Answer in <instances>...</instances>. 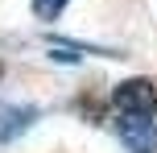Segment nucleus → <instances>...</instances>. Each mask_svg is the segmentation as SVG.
Here are the masks:
<instances>
[{
  "instance_id": "f257e3e1",
  "label": "nucleus",
  "mask_w": 157,
  "mask_h": 153,
  "mask_svg": "<svg viewBox=\"0 0 157 153\" xmlns=\"http://www.w3.org/2000/svg\"><path fill=\"white\" fill-rule=\"evenodd\" d=\"M112 108L128 116H153L157 112V83L145 79V75H132V79H120L112 87Z\"/></svg>"
},
{
  "instance_id": "7ed1b4c3",
  "label": "nucleus",
  "mask_w": 157,
  "mask_h": 153,
  "mask_svg": "<svg viewBox=\"0 0 157 153\" xmlns=\"http://www.w3.org/2000/svg\"><path fill=\"white\" fill-rule=\"evenodd\" d=\"M37 116H41V108H33V104H0V145L17 141Z\"/></svg>"
},
{
  "instance_id": "f03ea898",
  "label": "nucleus",
  "mask_w": 157,
  "mask_h": 153,
  "mask_svg": "<svg viewBox=\"0 0 157 153\" xmlns=\"http://www.w3.org/2000/svg\"><path fill=\"white\" fill-rule=\"evenodd\" d=\"M116 137L128 153H157V124L153 116H128L120 112L116 116Z\"/></svg>"
},
{
  "instance_id": "20e7f679",
  "label": "nucleus",
  "mask_w": 157,
  "mask_h": 153,
  "mask_svg": "<svg viewBox=\"0 0 157 153\" xmlns=\"http://www.w3.org/2000/svg\"><path fill=\"white\" fill-rule=\"evenodd\" d=\"M66 4H71V0H29V8H33L37 21H58V17L66 13Z\"/></svg>"
},
{
  "instance_id": "39448f33",
  "label": "nucleus",
  "mask_w": 157,
  "mask_h": 153,
  "mask_svg": "<svg viewBox=\"0 0 157 153\" xmlns=\"http://www.w3.org/2000/svg\"><path fill=\"white\" fill-rule=\"evenodd\" d=\"M0 79H4V62H0Z\"/></svg>"
}]
</instances>
